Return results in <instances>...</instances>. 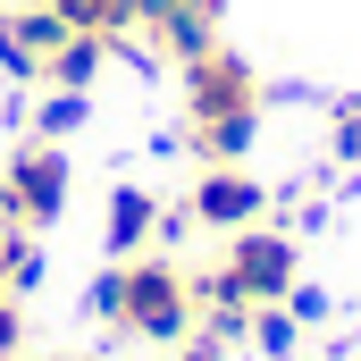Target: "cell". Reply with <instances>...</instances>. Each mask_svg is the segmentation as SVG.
I'll use <instances>...</instances> for the list:
<instances>
[{"label": "cell", "instance_id": "obj_1", "mask_svg": "<svg viewBox=\"0 0 361 361\" xmlns=\"http://www.w3.org/2000/svg\"><path fill=\"white\" fill-rule=\"evenodd\" d=\"M261 135V76L252 59H235L227 42H210L202 59H185V143L202 169H235Z\"/></svg>", "mask_w": 361, "mask_h": 361}, {"label": "cell", "instance_id": "obj_2", "mask_svg": "<svg viewBox=\"0 0 361 361\" xmlns=\"http://www.w3.org/2000/svg\"><path fill=\"white\" fill-rule=\"evenodd\" d=\"M92 311H101V328L109 336H135V345H185V328H193V277L177 261H160V252H135V261H109L101 286H92Z\"/></svg>", "mask_w": 361, "mask_h": 361}, {"label": "cell", "instance_id": "obj_3", "mask_svg": "<svg viewBox=\"0 0 361 361\" xmlns=\"http://www.w3.org/2000/svg\"><path fill=\"white\" fill-rule=\"evenodd\" d=\"M294 294V235L277 227H235L227 235V261L193 277V302L202 311H261V302H286Z\"/></svg>", "mask_w": 361, "mask_h": 361}, {"label": "cell", "instance_id": "obj_4", "mask_svg": "<svg viewBox=\"0 0 361 361\" xmlns=\"http://www.w3.org/2000/svg\"><path fill=\"white\" fill-rule=\"evenodd\" d=\"M68 152L59 143H25V152H8L0 160V227H17V235H42V227H59V210H68Z\"/></svg>", "mask_w": 361, "mask_h": 361}, {"label": "cell", "instance_id": "obj_5", "mask_svg": "<svg viewBox=\"0 0 361 361\" xmlns=\"http://www.w3.org/2000/svg\"><path fill=\"white\" fill-rule=\"evenodd\" d=\"M269 210V185L244 177V169H202V177L185 185V227H210V235H235V227H252Z\"/></svg>", "mask_w": 361, "mask_h": 361}, {"label": "cell", "instance_id": "obj_6", "mask_svg": "<svg viewBox=\"0 0 361 361\" xmlns=\"http://www.w3.org/2000/svg\"><path fill=\"white\" fill-rule=\"evenodd\" d=\"M68 34H76V25H68L59 8L17 0V8H0V68H8V76H25V85H42V76H51V51H59Z\"/></svg>", "mask_w": 361, "mask_h": 361}, {"label": "cell", "instance_id": "obj_7", "mask_svg": "<svg viewBox=\"0 0 361 361\" xmlns=\"http://www.w3.org/2000/svg\"><path fill=\"white\" fill-rule=\"evenodd\" d=\"M219 8H227V0H135V25L185 68V59H202V51L219 42Z\"/></svg>", "mask_w": 361, "mask_h": 361}, {"label": "cell", "instance_id": "obj_8", "mask_svg": "<svg viewBox=\"0 0 361 361\" xmlns=\"http://www.w3.org/2000/svg\"><path fill=\"white\" fill-rule=\"evenodd\" d=\"M101 244H109V261L152 252V244H160V202H152L143 185H118V193H109V227H101Z\"/></svg>", "mask_w": 361, "mask_h": 361}, {"label": "cell", "instance_id": "obj_9", "mask_svg": "<svg viewBox=\"0 0 361 361\" xmlns=\"http://www.w3.org/2000/svg\"><path fill=\"white\" fill-rule=\"evenodd\" d=\"M42 8H59L76 34H109V51H126L135 34V0H42Z\"/></svg>", "mask_w": 361, "mask_h": 361}, {"label": "cell", "instance_id": "obj_10", "mask_svg": "<svg viewBox=\"0 0 361 361\" xmlns=\"http://www.w3.org/2000/svg\"><path fill=\"white\" fill-rule=\"evenodd\" d=\"M101 59H109V34H68V42L51 51V76H42V85H68V92H85L92 76H101Z\"/></svg>", "mask_w": 361, "mask_h": 361}, {"label": "cell", "instance_id": "obj_11", "mask_svg": "<svg viewBox=\"0 0 361 361\" xmlns=\"http://www.w3.org/2000/svg\"><path fill=\"white\" fill-rule=\"evenodd\" d=\"M244 336H252V345H261V353H269V361H286V353H294V345H302V319H294L286 302H261Z\"/></svg>", "mask_w": 361, "mask_h": 361}, {"label": "cell", "instance_id": "obj_12", "mask_svg": "<svg viewBox=\"0 0 361 361\" xmlns=\"http://www.w3.org/2000/svg\"><path fill=\"white\" fill-rule=\"evenodd\" d=\"M34 126H42V143L76 135V126H85V92H68V85H42V109H34Z\"/></svg>", "mask_w": 361, "mask_h": 361}, {"label": "cell", "instance_id": "obj_13", "mask_svg": "<svg viewBox=\"0 0 361 361\" xmlns=\"http://www.w3.org/2000/svg\"><path fill=\"white\" fill-rule=\"evenodd\" d=\"M34 277H42V252H34V244L8 227V235H0V294H25Z\"/></svg>", "mask_w": 361, "mask_h": 361}, {"label": "cell", "instance_id": "obj_14", "mask_svg": "<svg viewBox=\"0 0 361 361\" xmlns=\"http://www.w3.org/2000/svg\"><path fill=\"white\" fill-rule=\"evenodd\" d=\"M17 353H25V302L0 294V361H17Z\"/></svg>", "mask_w": 361, "mask_h": 361}, {"label": "cell", "instance_id": "obj_15", "mask_svg": "<svg viewBox=\"0 0 361 361\" xmlns=\"http://www.w3.org/2000/svg\"><path fill=\"white\" fill-rule=\"evenodd\" d=\"M177 361H219V336H202V345H185Z\"/></svg>", "mask_w": 361, "mask_h": 361}, {"label": "cell", "instance_id": "obj_16", "mask_svg": "<svg viewBox=\"0 0 361 361\" xmlns=\"http://www.w3.org/2000/svg\"><path fill=\"white\" fill-rule=\"evenodd\" d=\"M51 361H85V353H51Z\"/></svg>", "mask_w": 361, "mask_h": 361}]
</instances>
